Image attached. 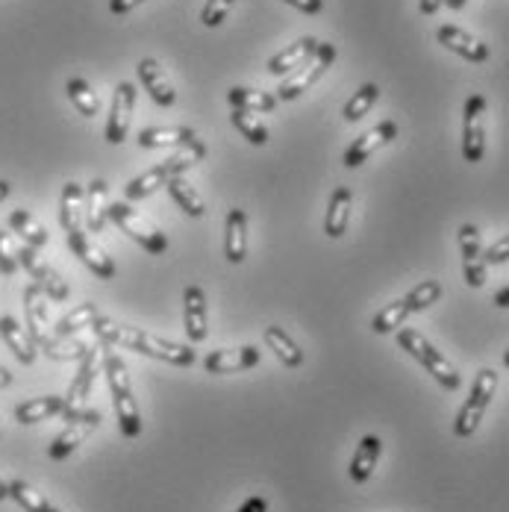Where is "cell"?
<instances>
[{
    "mask_svg": "<svg viewBox=\"0 0 509 512\" xmlns=\"http://www.w3.org/2000/svg\"><path fill=\"white\" fill-rule=\"evenodd\" d=\"M98 342L106 348H127V351H136V354H145V357L162 359L168 365H180V368H189L195 365V351L189 345H177V342H168V339H159L151 336L145 330H136V327H124V324H115L109 318H98L92 324Z\"/></svg>",
    "mask_w": 509,
    "mask_h": 512,
    "instance_id": "6da1fadb",
    "label": "cell"
},
{
    "mask_svg": "<svg viewBox=\"0 0 509 512\" xmlns=\"http://www.w3.org/2000/svg\"><path fill=\"white\" fill-rule=\"evenodd\" d=\"M103 374H106V383H109V395H112V404H115V415H118L121 433L127 439H136L142 433V415H139L136 398H133L130 374H127L124 359L118 357L115 351H109V348L103 351Z\"/></svg>",
    "mask_w": 509,
    "mask_h": 512,
    "instance_id": "7a4b0ae2",
    "label": "cell"
},
{
    "mask_svg": "<svg viewBox=\"0 0 509 512\" xmlns=\"http://www.w3.org/2000/svg\"><path fill=\"white\" fill-rule=\"evenodd\" d=\"M398 345L407 351L409 357L418 359V362L433 374V380H436L442 389L457 392L459 383H462L457 365L445 357V354H439V351H436V348H433V345H430L418 330H412V327H401V330H398Z\"/></svg>",
    "mask_w": 509,
    "mask_h": 512,
    "instance_id": "3957f363",
    "label": "cell"
},
{
    "mask_svg": "<svg viewBox=\"0 0 509 512\" xmlns=\"http://www.w3.org/2000/svg\"><path fill=\"white\" fill-rule=\"evenodd\" d=\"M333 59H336V45L318 42V48L309 53L304 62L280 83L277 101H298L309 86H315V83L321 80V74L333 65Z\"/></svg>",
    "mask_w": 509,
    "mask_h": 512,
    "instance_id": "277c9868",
    "label": "cell"
},
{
    "mask_svg": "<svg viewBox=\"0 0 509 512\" xmlns=\"http://www.w3.org/2000/svg\"><path fill=\"white\" fill-rule=\"evenodd\" d=\"M495 389H498V374H495L492 368H483V371L477 374L474 386H471L468 401H465V404H462V410L457 412L454 433H457L459 439H468V436H474V433H477V427H480L483 415H486L489 404H492V398H495Z\"/></svg>",
    "mask_w": 509,
    "mask_h": 512,
    "instance_id": "5b68a950",
    "label": "cell"
},
{
    "mask_svg": "<svg viewBox=\"0 0 509 512\" xmlns=\"http://www.w3.org/2000/svg\"><path fill=\"white\" fill-rule=\"evenodd\" d=\"M195 162H198V159L192 154H177L171 156V159H165V162H159L156 168L139 174V177H133V180L127 183L124 198H127V201H145V198H151L156 189H162V186H168L171 180L183 177Z\"/></svg>",
    "mask_w": 509,
    "mask_h": 512,
    "instance_id": "8992f818",
    "label": "cell"
},
{
    "mask_svg": "<svg viewBox=\"0 0 509 512\" xmlns=\"http://www.w3.org/2000/svg\"><path fill=\"white\" fill-rule=\"evenodd\" d=\"M109 221L121 230V233H127L139 248H145L148 254H165L168 251V239H165V233H159L156 227H151L136 209L130 204H109Z\"/></svg>",
    "mask_w": 509,
    "mask_h": 512,
    "instance_id": "52a82bcc",
    "label": "cell"
},
{
    "mask_svg": "<svg viewBox=\"0 0 509 512\" xmlns=\"http://www.w3.org/2000/svg\"><path fill=\"white\" fill-rule=\"evenodd\" d=\"M486 154V98L471 95L462 109V156L477 165Z\"/></svg>",
    "mask_w": 509,
    "mask_h": 512,
    "instance_id": "ba28073f",
    "label": "cell"
},
{
    "mask_svg": "<svg viewBox=\"0 0 509 512\" xmlns=\"http://www.w3.org/2000/svg\"><path fill=\"white\" fill-rule=\"evenodd\" d=\"M65 421H68V427L53 439L51 448H48L51 460L56 462L65 460V457H71V454L86 442V436L98 430V424H101V412L86 410V407H83V410H77L74 415H68Z\"/></svg>",
    "mask_w": 509,
    "mask_h": 512,
    "instance_id": "9c48e42d",
    "label": "cell"
},
{
    "mask_svg": "<svg viewBox=\"0 0 509 512\" xmlns=\"http://www.w3.org/2000/svg\"><path fill=\"white\" fill-rule=\"evenodd\" d=\"M142 148H186V154L204 159L209 154L206 142L192 127H145L139 133Z\"/></svg>",
    "mask_w": 509,
    "mask_h": 512,
    "instance_id": "30bf717a",
    "label": "cell"
},
{
    "mask_svg": "<svg viewBox=\"0 0 509 512\" xmlns=\"http://www.w3.org/2000/svg\"><path fill=\"white\" fill-rule=\"evenodd\" d=\"M133 109H136V86L124 80V83L115 86L112 106H109V121H106V130H103V136H106L109 145H121L127 139Z\"/></svg>",
    "mask_w": 509,
    "mask_h": 512,
    "instance_id": "8fae6325",
    "label": "cell"
},
{
    "mask_svg": "<svg viewBox=\"0 0 509 512\" xmlns=\"http://www.w3.org/2000/svg\"><path fill=\"white\" fill-rule=\"evenodd\" d=\"M24 315H27L30 339L36 342V348H45L53 339V327L51 315H48V298H45V292L36 283H30L24 289Z\"/></svg>",
    "mask_w": 509,
    "mask_h": 512,
    "instance_id": "7c38bea8",
    "label": "cell"
},
{
    "mask_svg": "<svg viewBox=\"0 0 509 512\" xmlns=\"http://www.w3.org/2000/svg\"><path fill=\"white\" fill-rule=\"evenodd\" d=\"M395 139H398V124L392 118L389 121H380L377 127H371L368 133H362L359 139H354V145L345 151V156H342L345 168H359L362 162H368V156L377 154L380 148H386Z\"/></svg>",
    "mask_w": 509,
    "mask_h": 512,
    "instance_id": "4fadbf2b",
    "label": "cell"
},
{
    "mask_svg": "<svg viewBox=\"0 0 509 512\" xmlns=\"http://www.w3.org/2000/svg\"><path fill=\"white\" fill-rule=\"evenodd\" d=\"M459 251H462V274L471 289H480L486 283V259L480 245V230L474 224L459 227Z\"/></svg>",
    "mask_w": 509,
    "mask_h": 512,
    "instance_id": "5bb4252c",
    "label": "cell"
},
{
    "mask_svg": "<svg viewBox=\"0 0 509 512\" xmlns=\"http://www.w3.org/2000/svg\"><path fill=\"white\" fill-rule=\"evenodd\" d=\"M436 39H439V45H445L448 51L468 59V62H486L492 56V48L483 39L471 36L468 30H462L457 24H442L436 30Z\"/></svg>",
    "mask_w": 509,
    "mask_h": 512,
    "instance_id": "9a60e30c",
    "label": "cell"
},
{
    "mask_svg": "<svg viewBox=\"0 0 509 512\" xmlns=\"http://www.w3.org/2000/svg\"><path fill=\"white\" fill-rule=\"evenodd\" d=\"M98 359H101L98 348H89L86 357L80 359L77 377H74V383H71V389L65 395V412H62V418H68V415H74L77 410H83V401L89 398L92 383H95V374H98Z\"/></svg>",
    "mask_w": 509,
    "mask_h": 512,
    "instance_id": "2e32d148",
    "label": "cell"
},
{
    "mask_svg": "<svg viewBox=\"0 0 509 512\" xmlns=\"http://www.w3.org/2000/svg\"><path fill=\"white\" fill-rule=\"evenodd\" d=\"M68 245H71L74 256H77L95 277H101V280H112V277H115V262L103 254L101 248H98L83 230H71V233H68Z\"/></svg>",
    "mask_w": 509,
    "mask_h": 512,
    "instance_id": "e0dca14e",
    "label": "cell"
},
{
    "mask_svg": "<svg viewBox=\"0 0 509 512\" xmlns=\"http://www.w3.org/2000/svg\"><path fill=\"white\" fill-rule=\"evenodd\" d=\"M183 324H186L189 342H195V345H201L209 336V327H206V295L198 283L186 286V292H183Z\"/></svg>",
    "mask_w": 509,
    "mask_h": 512,
    "instance_id": "ac0fdd59",
    "label": "cell"
},
{
    "mask_svg": "<svg viewBox=\"0 0 509 512\" xmlns=\"http://www.w3.org/2000/svg\"><path fill=\"white\" fill-rule=\"evenodd\" d=\"M259 348L245 345V348H233V351H212L204 359L206 374H236V371H248L259 365Z\"/></svg>",
    "mask_w": 509,
    "mask_h": 512,
    "instance_id": "d6986e66",
    "label": "cell"
},
{
    "mask_svg": "<svg viewBox=\"0 0 509 512\" xmlns=\"http://www.w3.org/2000/svg\"><path fill=\"white\" fill-rule=\"evenodd\" d=\"M224 256L227 262L239 265L248 256V212L245 209H230L224 221Z\"/></svg>",
    "mask_w": 509,
    "mask_h": 512,
    "instance_id": "ffe728a7",
    "label": "cell"
},
{
    "mask_svg": "<svg viewBox=\"0 0 509 512\" xmlns=\"http://www.w3.org/2000/svg\"><path fill=\"white\" fill-rule=\"evenodd\" d=\"M139 80L145 86V92L151 95V101L156 106H174L177 103V92L171 86V80L165 77L162 65L156 59H142L139 62Z\"/></svg>",
    "mask_w": 509,
    "mask_h": 512,
    "instance_id": "44dd1931",
    "label": "cell"
},
{
    "mask_svg": "<svg viewBox=\"0 0 509 512\" xmlns=\"http://www.w3.org/2000/svg\"><path fill=\"white\" fill-rule=\"evenodd\" d=\"M0 339L6 342V348L15 354V359L21 365H33L39 351H36V342L30 339V333L12 318V315H0Z\"/></svg>",
    "mask_w": 509,
    "mask_h": 512,
    "instance_id": "7402d4cb",
    "label": "cell"
},
{
    "mask_svg": "<svg viewBox=\"0 0 509 512\" xmlns=\"http://www.w3.org/2000/svg\"><path fill=\"white\" fill-rule=\"evenodd\" d=\"M351 206H354V195L348 186H339L333 195H330V204H327V215H324V233L330 239H342L348 233V224H351Z\"/></svg>",
    "mask_w": 509,
    "mask_h": 512,
    "instance_id": "603a6c76",
    "label": "cell"
},
{
    "mask_svg": "<svg viewBox=\"0 0 509 512\" xmlns=\"http://www.w3.org/2000/svg\"><path fill=\"white\" fill-rule=\"evenodd\" d=\"M318 48V39H312V36H301L298 42H292L289 48H283L280 53H274L268 62H265V71L271 74V77H286V74H292L301 62H304L309 53Z\"/></svg>",
    "mask_w": 509,
    "mask_h": 512,
    "instance_id": "cb8c5ba5",
    "label": "cell"
},
{
    "mask_svg": "<svg viewBox=\"0 0 509 512\" xmlns=\"http://www.w3.org/2000/svg\"><path fill=\"white\" fill-rule=\"evenodd\" d=\"M86 227L89 233H103L106 230V221H109V186L106 180H92L89 189H86Z\"/></svg>",
    "mask_w": 509,
    "mask_h": 512,
    "instance_id": "d4e9b609",
    "label": "cell"
},
{
    "mask_svg": "<svg viewBox=\"0 0 509 512\" xmlns=\"http://www.w3.org/2000/svg\"><path fill=\"white\" fill-rule=\"evenodd\" d=\"M83 206H86V192L80 183H65L62 186V198H59V224L65 233L80 230V218H83Z\"/></svg>",
    "mask_w": 509,
    "mask_h": 512,
    "instance_id": "484cf974",
    "label": "cell"
},
{
    "mask_svg": "<svg viewBox=\"0 0 509 512\" xmlns=\"http://www.w3.org/2000/svg\"><path fill=\"white\" fill-rule=\"evenodd\" d=\"M265 345L274 351V357L280 359L286 368H301L304 365V351L298 348V342L283 330V327H277V324H271V327H265Z\"/></svg>",
    "mask_w": 509,
    "mask_h": 512,
    "instance_id": "4316f807",
    "label": "cell"
},
{
    "mask_svg": "<svg viewBox=\"0 0 509 512\" xmlns=\"http://www.w3.org/2000/svg\"><path fill=\"white\" fill-rule=\"evenodd\" d=\"M380 451H383V442L377 436H362L354 451V460H351V480L354 483H368V477L374 474L377 460H380Z\"/></svg>",
    "mask_w": 509,
    "mask_h": 512,
    "instance_id": "83f0119b",
    "label": "cell"
},
{
    "mask_svg": "<svg viewBox=\"0 0 509 512\" xmlns=\"http://www.w3.org/2000/svg\"><path fill=\"white\" fill-rule=\"evenodd\" d=\"M65 412V398L59 395H45V398H33V401H24L15 407V421L18 424H39V421H48L53 415H62Z\"/></svg>",
    "mask_w": 509,
    "mask_h": 512,
    "instance_id": "f1b7e54d",
    "label": "cell"
},
{
    "mask_svg": "<svg viewBox=\"0 0 509 512\" xmlns=\"http://www.w3.org/2000/svg\"><path fill=\"white\" fill-rule=\"evenodd\" d=\"M98 318H101V312H98L95 304H80V307L71 309V312H65V315L56 321V327H53V339H71V336H77L83 327H92Z\"/></svg>",
    "mask_w": 509,
    "mask_h": 512,
    "instance_id": "f546056e",
    "label": "cell"
},
{
    "mask_svg": "<svg viewBox=\"0 0 509 512\" xmlns=\"http://www.w3.org/2000/svg\"><path fill=\"white\" fill-rule=\"evenodd\" d=\"M9 227H12V233H18V236L24 239V245L36 248V251L48 245V230H45L27 209L9 212Z\"/></svg>",
    "mask_w": 509,
    "mask_h": 512,
    "instance_id": "4dcf8cb0",
    "label": "cell"
},
{
    "mask_svg": "<svg viewBox=\"0 0 509 512\" xmlns=\"http://www.w3.org/2000/svg\"><path fill=\"white\" fill-rule=\"evenodd\" d=\"M227 101L233 109H248V112H274L277 109V95L271 92H259V89H245V86H236L230 89Z\"/></svg>",
    "mask_w": 509,
    "mask_h": 512,
    "instance_id": "1f68e13d",
    "label": "cell"
},
{
    "mask_svg": "<svg viewBox=\"0 0 509 512\" xmlns=\"http://www.w3.org/2000/svg\"><path fill=\"white\" fill-rule=\"evenodd\" d=\"M168 195H171V201L180 206L189 218H204L206 215V206H204V198L195 192V186H189L183 177H177V180H171L168 186Z\"/></svg>",
    "mask_w": 509,
    "mask_h": 512,
    "instance_id": "d6a6232c",
    "label": "cell"
},
{
    "mask_svg": "<svg viewBox=\"0 0 509 512\" xmlns=\"http://www.w3.org/2000/svg\"><path fill=\"white\" fill-rule=\"evenodd\" d=\"M409 307L407 301L401 298V301H392L389 307H383L374 318H371V330L377 333V336H386V333H395V330H401L404 327V321H407Z\"/></svg>",
    "mask_w": 509,
    "mask_h": 512,
    "instance_id": "836d02e7",
    "label": "cell"
},
{
    "mask_svg": "<svg viewBox=\"0 0 509 512\" xmlns=\"http://www.w3.org/2000/svg\"><path fill=\"white\" fill-rule=\"evenodd\" d=\"M65 92H68V98H71V103L77 106V112H80V115L95 118V115L101 112V101H98V95L92 92V86H89L83 77H71V80H68V86H65Z\"/></svg>",
    "mask_w": 509,
    "mask_h": 512,
    "instance_id": "e575fe53",
    "label": "cell"
},
{
    "mask_svg": "<svg viewBox=\"0 0 509 512\" xmlns=\"http://www.w3.org/2000/svg\"><path fill=\"white\" fill-rule=\"evenodd\" d=\"M230 121H233V127H236L251 145H256V148L268 145V127L256 118L254 112H248V109H233Z\"/></svg>",
    "mask_w": 509,
    "mask_h": 512,
    "instance_id": "d590c367",
    "label": "cell"
},
{
    "mask_svg": "<svg viewBox=\"0 0 509 512\" xmlns=\"http://www.w3.org/2000/svg\"><path fill=\"white\" fill-rule=\"evenodd\" d=\"M9 498L27 512H45L51 507V501L42 492H36L30 483H24V480H9Z\"/></svg>",
    "mask_w": 509,
    "mask_h": 512,
    "instance_id": "8d00e7d4",
    "label": "cell"
},
{
    "mask_svg": "<svg viewBox=\"0 0 509 512\" xmlns=\"http://www.w3.org/2000/svg\"><path fill=\"white\" fill-rule=\"evenodd\" d=\"M377 98H380V86L377 83H362L354 92V98L345 103V109H342L345 121H359L362 115H368V109L377 103Z\"/></svg>",
    "mask_w": 509,
    "mask_h": 512,
    "instance_id": "74e56055",
    "label": "cell"
},
{
    "mask_svg": "<svg viewBox=\"0 0 509 512\" xmlns=\"http://www.w3.org/2000/svg\"><path fill=\"white\" fill-rule=\"evenodd\" d=\"M442 298V283L439 280H421L415 289H409L404 295L409 312H424L427 307H433Z\"/></svg>",
    "mask_w": 509,
    "mask_h": 512,
    "instance_id": "f35d334b",
    "label": "cell"
},
{
    "mask_svg": "<svg viewBox=\"0 0 509 512\" xmlns=\"http://www.w3.org/2000/svg\"><path fill=\"white\" fill-rule=\"evenodd\" d=\"M42 351H45V357L51 359H62V362H65V359H77V362H80V359L86 357L89 345L71 336V339H51Z\"/></svg>",
    "mask_w": 509,
    "mask_h": 512,
    "instance_id": "ab89813d",
    "label": "cell"
},
{
    "mask_svg": "<svg viewBox=\"0 0 509 512\" xmlns=\"http://www.w3.org/2000/svg\"><path fill=\"white\" fill-rule=\"evenodd\" d=\"M18 245L12 242V236L6 230H0V274L3 277H12L18 271Z\"/></svg>",
    "mask_w": 509,
    "mask_h": 512,
    "instance_id": "60d3db41",
    "label": "cell"
},
{
    "mask_svg": "<svg viewBox=\"0 0 509 512\" xmlns=\"http://www.w3.org/2000/svg\"><path fill=\"white\" fill-rule=\"evenodd\" d=\"M39 289L45 292V298H48V301H53V304H62V301L68 298V283H65V280H62V277H59L53 268H51V274H48V277L39 283Z\"/></svg>",
    "mask_w": 509,
    "mask_h": 512,
    "instance_id": "b9f144b4",
    "label": "cell"
},
{
    "mask_svg": "<svg viewBox=\"0 0 509 512\" xmlns=\"http://www.w3.org/2000/svg\"><path fill=\"white\" fill-rule=\"evenodd\" d=\"M230 6H233V0H206L204 12H201V21H204V27H218V24L227 18Z\"/></svg>",
    "mask_w": 509,
    "mask_h": 512,
    "instance_id": "7bdbcfd3",
    "label": "cell"
},
{
    "mask_svg": "<svg viewBox=\"0 0 509 512\" xmlns=\"http://www.w3.org/2000/svg\"><path fill=\"white\" fill-rule=\"evenodd\" d=\"M483 259L486 265H501V262H509V233L504 239H498L489 251H483Z\"/></svg>",
    "mask_w": 509,
    "mask_h": 512,
    "instance_id": "ee69618b",
    "label": "cell"
},
{
    "mask_svg": "<svg viewBox=\"0 0 509 512\" xmlns=\"http://www.w3.org/2000/svg\"><path fill=\"white\" fill-rule=\"evenodd\" d=\"M286 3L295 6V9H301L306 15H318L324 9V0H286Z\"/></svg>",
    "mask_w": 509,
    "mask_h": 512,
    "instance_id": "f6af8a7d",
    "label": "cell"
},
{
    "mask_svg": "<svg viewBox=\"0 0 509 512\" xmlns=\"http://www.w3.org/2000/svg\"><path fill=\"white\" fill-rule=\"evenodd\" d=\"M139 3H145V0H109V12L112 15H124V12L136 9Z\"/></svg>",
    "mask_w": 509,
    "mask_h": 512,
    "instance_id": "bcb514c9",
    "label": "cell"
},
{
    "mask_svg": "<svg viewBox=\"0 0 509 512\" xmlns=\"http://www.w3.org/2000/svg\"><path fill=\"white\" fill-rule=\"evenodd\" d=\"M239 512H268V501L262 498V495H256V498H248L245 504H242V510Z\"/></svg>",
    "mask_w": 509,
    "mask_h": 512,
    "instance_id": "7dc6e473",
    "label": "cell"
},
{
    "mask_svg": "<svg viewBox=\"0 0 509 512\" xmlns=\"http://www.w3.org/2000/svg\"><path fill=\"white\" fill-rule=\"evenodd\" d=\"M442 6H445V0H418V9H421V15H436Z\"/></svg>",
    "mask_w": 509,
    "mask_h": 512,
    "instance_id": "c3c4849f",
    "label": "cell"
},
{
    "mask_svg": "<svg viewBox=\"0 0 509 512\" xmlns=\"http://www.w3.org/2000/svg\"><path fill=\"white\" fill-rule=\"evenodd\" d=\"M492 304L501 309H509V286H504V289H498V292H495V301H492Z\"/></svg>",
    "mask_w": 509,
    "mask_h": 512,
    "instance_id": "681fc988",
    "label": "cell"
},
{
    "mask_svg": "<svg viewBox=\"0 0 509 512\" xmlns=\"http://www.w3.org/2000/svg\"><path fill=\"white\" fill-rule=\"evenodd\" d=\"M12 195V183L9 180H0V204Z\"/></svg>",
    "mask_w": 509,
    "mask_h": 512,
    "instance_id": "f907efd6",
    "label": "cell"
},
{
    "mask_svg": "<svg viewBox=\"0 0 509 512\" xmlns=\"http://www.w3.org/2000/svg\"><path fill=\"white\" fill-rule=\"evenodd\" d=\"M9 383H12V374L6 368H0V389H6Z\"/></svg>",
    "mask_w": 509,
    "mask_h": 512,
    "instance_id": "816d5d0a",
    "label": "cell"
},
{
    "mask_svg": "<svg viewBox=\"0 0 509 512\" xmlns=\"http://www.w3.org/2000/svg\"><path fill=\"white\" fill-rule=\"evenodd\" d=\"M6 498H9V483L0 480V501H6Z\"/></svg>",
    "mask_w": 509,
    "mask_h": 512,
    "instance_id": "f5cc1de1",
    "label": "cell"
},
{
    "mask_svg": "<svg viewBox=\"0 0 509 512\" xmlns=\"http://www.w3.org/2000/svg\"><path fill=\"white\" fill-rule=\"evenodd\" d=\"M445 3H448V6H451V9H462V6H465V3H468V0H445Z\"/></svg>",
    "mask_w": 509,
    "mask_h": 512,
    "instance_id": "db71d44e",
    "label": "cell"
},
{
    "mask_svg": "<svg viewBox=\"0 0 509 512\" xmlns=\"http://www.w3.org/2000/svg\"><path fill=\"white\" fill-rule=\"evenodd\" d=\"M504 365H507V368H509V351H507V354H504Z\"/></svg>",
    "mask_w": 509,
    "mask_h": 512,
    "instance_id": "11a10c76",
    "label": "cell"
},
{
    "mask_svg": "<svg viewBox=\"0 0 509 512\" xmlns=\"http://www.w3.org/2000/svg\"><path fill=\"white\" fill-rule=\"evenodd\" d=\"M45 512H59V510H56V507H48V510H45Z\"/></svg>",
    "mask_w": 509,
    "mask_h": 512,
    "instance_id": "9f6ffc18",
    "label": "cell"
}]
</instances>
